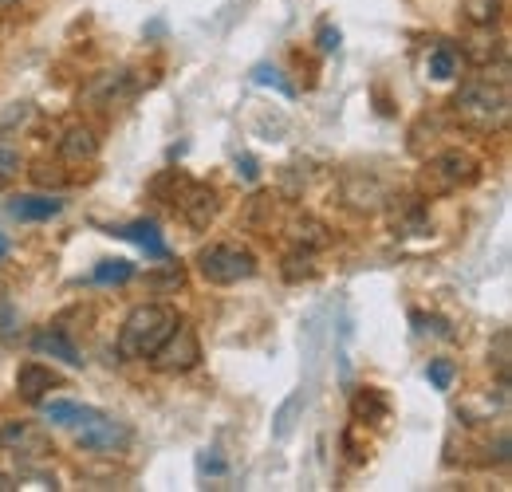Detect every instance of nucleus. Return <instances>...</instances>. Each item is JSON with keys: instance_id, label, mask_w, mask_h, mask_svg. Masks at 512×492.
<instances>
[{"instance_id": "f257e3e1", "label": "nucleus", "mask_w": 512, "mask_h": 492, "mask_svg": "<svg viewBox=\"0 0 512 492\" xmlns=\"http://www.w3.org/2000/svg\"><path fill=\"white\" fill-rule=\"evenodd\" d=\"M178 323L182 319H178V311L170 308V304H138L123 319V327H119V355L134 359V363H146L170 339V331Z\"/></svg>"}, {"instance_id": "f03ea898", "label": "nucleus", "mask_w": 512, "mask_h": 492, "mask_svg": "<svg viewBox=\"0 0 512 492\" xmlns=\"http://www.w3.org/2000/svg\"><path fill=\"white\" fill-rule=\"evenodd\" d=\"M449 107H453L457 123L469 126V130H505V123H509V91L501 83L493 87V79L465 83Z\"/></svg>"}, {"instance_id": "7ed1b4c3", "label": "nucleus", "mask_w": 512, "mask_h": 492, "mask_svg": "<svg viewBox=\"0 0 512 492\" xmlns=\"http://www.w3.org/2000/svg\"><path fill=\"white\" fill-rule=\"evenodd\" d=\"M197 272L201 280L217 284V288H233L241 280H253L256 276V256L241 245H209L197 252Z\"/></svg>"}, {"instance_id": "20e7f679", "label": "nucleus", "mask_w": 512, "mask_h": 492, "mask_svg": "<svg viewBox=\"0 0 512 492\" xmlns=\"http://www.w3.org/2000/svg\"><path fill=\"white\" fill-rule=\"evenodd\" d=\"M477 182V162L461 150H442L434 154L426 166H422V193L426 197H446V193H457L461 185H473Z\"/></svg>"}, {"instance_id": "39448f33", "label": "nucleus", "mask_w": 512, "mask_h": 492, "mask_svg": "<svg viewBox=\"0 0 512 492\" xmlns=\"http://www.w3.org/2000/svg\"><path fill=\"white\" fill-rule=\"evenodd\" d=\"M154 370H162V374H186L201 363V339H197V331L186 327V323H178L174 331H170V339L146 359Z\"/></svg>"}, {"instance_id": "423d86ee", "label": "nucleus", "mask_w": 512, "mask_h": 492, "mask_svg": "<svg viewBox=\"0 0 512 492\" xmlns=\"http://www.w3.org/2000/svg\"><path fill=\"white\" fill-rule=\"evenodd\" d=\"M134 91H138V83H134L130 71H103V75H95V79L87 83L83 99H87L95 111H111V107L127 103Z\"/></svg>"}, {"instance_id": "0eeeda50", "label": "nucleus", "mask_w": 512, "mask_h": 492, "mask_svg": "<svg viewBox=\"0 0 512 492\" xmlns=\"http://www.w3.org/2000/svg\"><path fill=\"white\" fill-rule=\"evenodd\" d=\"M217 189H209V185L201 182H186L182 185V193L174 197V209L182 213V221L193 225V229H209V221L217 217Z\"/></svg>"}, {"instance_id": "6e6552de", "label": "nucleus", "mask_w": 512, "mask_h": 492, "mask_svg": "<svg viewBox=\"0 0 512 492\" xmlns=\"http://www.w3.org/2000/svg\"><path fill=\"white\" fill-rule=\"evenodd\" d=\"M75 441H79V449H87V453H119V449L130 441V430L123 426V422H115V418L99 414L95 422L79 426Z\"/></svg>"}, {"instance_id": "1a4fd4ad", "label": "nucleus", "mask_w": 512, "mask_h": 492, "mask_svg": "<svg viewBox=\"0 0 512 492\" xmlns=\"http://www.w3.org/2000/svg\"><path fill=\"white\" fill-rule=\"evenodd\" d=\"M64 386V378L56 374L52 367H44V363H20V370H16V394L28 402V406H40L52 390H60Z\"/></svg>"}, {"instance_id": "9d476101", "label": "nucleus", "mask_w": 512, "mask_h": 492, "mask_svg": "<svg viewBox=\"0 0 512 492\" xmlns=\"http://www.w3.org/2000/svg\"><path fill=\"white\" fill-rule=\"evenodd\" d=\"M0 441H4L16 457H28V461H40V457L52 453V445H48L44 430L32 426V422H8V426L0 430Z\"/></svg>"}, {"instance_id": "9b49d317", "label": "nucleus", "mask_w": 512, "mask_h": 492, "mask_svg": "<svg viewBox=\"0 0 512 492\" xmlns=\"http://www.w3.org/2000/svg\"><path fill=\"white\" fill-rule=\"evenodd\" d=\"M8 213L20 221V225H36V221H52L64 213V201L52 197V193H20L8 201Z\"/></svg>"}, {"instance_id": "f8f14e48", "label": "nucleus", "mask_w": 512, "mask_h": 492, "mask_svg": "<svg viewBox=\"0 0 512 492\" xmlns=\"http://www.w3.org/2000/svg\"><path fill=\"white\" fill-rule=\"evenodd\" d=\"M60 162L67 166H87V162H95L99 158V138H95V130L83 123L67 126L64 138H60Z\"/></svg>"}, {"instance_id": "ddd939ff", "label": "nucleus", "mask_w": 512, "mask_h": 492, "mask_svg": "<svg viewBox=\"0 0 512 492\" xmlns=\"http://www.w3.org/2000/svg\"><path fill=\"white\" fill-rule=\"evenodd\" d=\"M32 351L36 355H48V359H60L67 367H83V355L75 347V339L67 335L64 327H44L32 335Z\"/></svg>"}, {"instance_id": "4468645a", "label": "nucleus", "mask_w": 512, "mask_h": 492, "mask_svg": "<svg viewBox=\"0 0 512 492\" xmlns=\"http://www.w3.org/2000/svg\"><path fill=\"white\" fill-rule=\"evenodd\" d=\"M111 237H119V241H134V245L142 248L150 260H170V248L162 241V233H158V221H130V225H119V229H111Z\"/></svg>"}, {"instance_id": "2eb2a0df", "label": "nucleus", "mask_w": 512, "mask_h": 492, "mask_svg": "<svg viewBox=\"0 0 512 492\" xmlns=\"http://www.w3.org/2000/svg\"><path fill=\"white\" fill-rule=\"evenodd\" d=\"M430 217H426V201L422 197H398L394 201V229L402 237H414V233H426Z\"/></svg>"}, {"instance_id": "dca6fc26", "label": "nucleus", "mask_w": 512, "mask_h": 492, "mask_svg": "<svg viewBox=\"0 0 512 492\" xmlns=\"http://www.w3.org/2000/svg\"><path fill=\"white\" fill-rule=\"evenodd\" d=\"M44 406V418L48 422H56V426H71V430H79V426H87V422H95L99 418V410H91V406H79V402H40Z\"/></svg>"}, {"instance_id": "f3484780", "label": "nucleus", "mask_w": 512, "mask_h": 492, "mask_svg": "<svg viewBox=\"0 0 512 492\" xmlns=\"http://www.w3.org/2000/svg\"><path fill=\"white\" fill-rule=\"evenodd\" d=\"M426 71H430V79H438V83H449V79H457V71H461V52L442 40L434 52H430V60H426Z\"/></svg>"}, {"instance_id": "a211bd4d", "label": "nucleus", "mask_w": 512, "mask_h": 492, "mask_svg": "<svg viewBox=\"0 0 512 492\" xmlns=\"http://www.w3.org/2000/svg\"><path fill=\"white\" fill-rule=\"evenodd\" d=\"M505 12V0H461V16L473 24V28H493Z\"/></svg>"}, {"instance_id": "6ab92c4d", "label": "nucleus", "mask_w": 512, "mask_h": 492, "mask_svg": "<svg viewBox=\"0 0 512 492\" xmlns=\"http://www.w3.org/2000/svg\"><path fill=\"white\" fill-rule=\"evenodd\" d=\"M351 414L355 422H371V418H386V398L375 386H363L355 398H351Z\"/></svg>"}, {"instance_id": "aec40b11", "label": "nucleus", "mask_w": 512, "mask_h": 492, "mask_svg": "<svg viewBox=\"0 0 512 492\" xmlns=\"http://www.w3.org/2000/svg\"><path fill=\"white\" fill-rule=\"evenodd\" d=\"M292 241H296V248L316 252V248L331 245V233H327V225L312 221V217H304V221H296V225H292Z\"/></svg>"}, {"instance_id": "412c9836", "label": "nucleus", "mask_w": 512, "mask_h": 492, "mask_svg": "<svg viewBox=\"0 0 512 492\" xmlns=\"http://www.w3.org/2000/svg\"><path fill=\"white\" fill-rule=\"evenodd\" d=\"M489 359H493V367H497V378H501V382H509V374H512V331L509 327H501V331L493 335Z\"/></svg>"}, {"instance_id": "4be33fe9", "label": "nucleus", "mask_w": 512, "mask_h": 492, "mask_svg": "<svg viewBox=\"0 0 512 492\" xmlns=\"http://www.w3.org/2000/svg\"><path fill=\"white\" fill-rule=\"evenodd\" d=\"M91 276H95V284H103V288L127 284V280H134V264H130V260H99Z\"/></svg>"}, {"instance_id": "5701e85b", "label": "nucleus", "mask_w": 512, "mask_h": 492, "mask_svg": "<svg viewBox=\"0 0 512 492\" xmlns=\"http://www.w3.org/2000/svg\"><path fill=\"white\" fill-rule=\"evenodd\" d=\"M300 406H304V390H296V394H292V398H288V402L276 410V418H272V437H276V441H284V437L292 433Z\"/></svg>"}, {"instance_id": "b1692460", "label": "nucleus", "mask_w": 512, "mask_h": 492, "mask_svg": "<svg viewBox=\"0 0 512 492\" xmlns=\"http://www.w3.org/2000/svg\"><path fill=\"white\" fill-rule=\"evenodd\" d=\"M253 79L260 83V87H276L284 99H296V87L276 71V67H268V63H260V67H253Z\"/></svg>"}, {"instance_id": "393cba45", "label": "nucleus", "mask_w": 512, "mask_h": 492, "mask_svg": "<svg viewBox=\"0 0 512 492\" xmlns=\"http://www.w3.org/2000/svg\"><path fill=\"white\" fill-rule=\"evenodd\" d=\"M426 378H430V386H434V390H453V378H457V367H453V359H430V367H426Z\"/></svg>"}, {"instance_id": "a878e982", "label": "nucleus", "mask_w": 512, "mask_h": 492, "mask_svg": "<svg viewBox=\"0 0 512 492\" xmlns=\"http://www.w3.org/2000/svg\"><path fill=\"white\" fill-rule=\"evenodd\" d=\"M16 174H20V154L8 142H0V185H8Z\"/></svg>"}, {"instance_id": "bb28decb", "label": "nucleus", "mask_w": 512, "mask_h": 492, "mask_svg": "<svg viewBox=\"0 0 512 492\" xmlns=\"http://www.w3.org/2000/svg\"><path fill=\"white\" fill-rule=\"evenodd\" d=\"M410 323H414L418 331H434V335H442V339L453 335V331H449V323L446 319H438V315H422V311H414V315H410Z\"/></svg>"}, {"instance_id": "cd10ccee", "label": "nucleus", "mask_w": 512, "mask_h": 492, "mask_svg": "<svg viewBox=\"0 0 512 492\" xmlns=\"http://www.w3.org/2000/svg\"><path fill=\"white\" fill-rule=\"evenodd\" d=\"M316 44H320V52H339V44H343V36H339V28L335 24H320V36H316Z\"/></svg>"}, {"instance_id": "c85d7f7f", "label": "nucleus", "mask_w": 512, "mask_h": 492, "mask_svg": "<svg viewBox=\"0 0 512 492\" xmlns=\"http://www.w3.org/2000/svg\"><path fill=\"white\" fill-rule=\"evenodd\" d=\"M197 465H201V473H213V477H221V473H225V461L217 457V449H205V453L197 457Z\"/></svg>"}, {"instance_id": "c756f323", "label": "nucleus", "mask_w": 512, "mask_h": 492, "mask_svg": "<svg viewBox=\"0 0 512 492\" xmlns=\"http://www.w3.org/2000/svg\"><path fill=\"white\" fill-rule=\"evenodd\" d=\"M237 174H241L245 182H256V174H260V170H256V162H253V158L245 154V158H237Z\"/></svg>"}, {"instance_id": "7c9ffc66", "label": "nucleus", "mask_w": 512, "mask_h": 492, "mask_svg": "<svg viewBox=\"0 0 512 492\" xmlns=\"http://www.w3.org/2000/svg\"><path fill=\"white\" fill-rule=\"evenodd\" d=\"M8 489H16V485H12V481H8L4 473H0V492H8Z\"/></svg>"}, {"instance_id": "2f4dec72", "label": "nucleus", "mask_w": 512, "mask_h": 492, "mask_svg": "<svg viewBox=\"0 0 512 492\" xmlns=\"http://www.w3.org/2000/svg\"><path fill=\"white\" fill-rule=\"evenodd\" d=\"M4 256H8V237L0 233V260H4Z\"/></svg>"}, {"instance_id": "473e14b6", "label": "nucleus", "mask_w": 512, "mask_h": 492, "mask_svg": "<svg viewBox=\"0 0 512 492\" xmlns=\"http://www.w3.org/2000/svg\"><path fill=\"white\" fill-rule=\"evenodd\" d=\"M16 4H20V0H0V8H16Z\"/></svg>"}]
</instances>
